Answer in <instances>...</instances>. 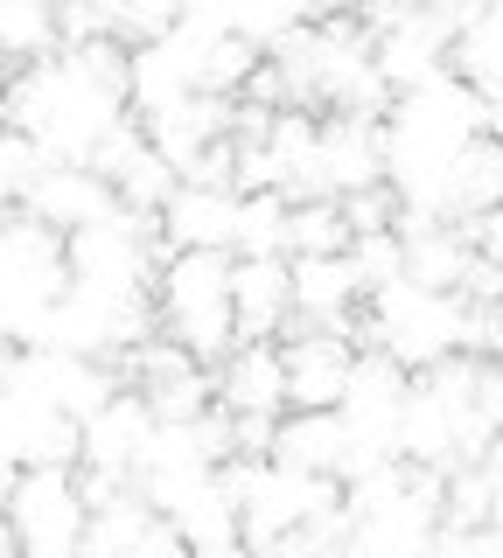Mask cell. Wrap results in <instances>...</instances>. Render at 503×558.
<instances>
[{
  "mask_svg": "<svg viewBox=\"0 0 503 558\" xmlns=\"http://www.w3.org/2000/svg\"><path fill=\"white\" fill-rule=\"evenodd\" d=\"M357 342L343 328H301L280 342V371H287V405H336L343 384H350Z\"/></svg>",
  "mask_w": 503,
  "mask_h": 558,
  "instance_id": "obj_11",
  "label": "cell"
},
{
  "mask_svg": "<svg viewBox=\"0 0 503 558\" xmlns=\"http://www.w3.org/2000/svg\"><path fill=\"white\" fill-rule=\"evenodd\" d=\"M14 475H22V461H14V453L0 447V502H8V488H14Z\"/></svg>",
  "mask_w": 503,
  "mask_h": 558,
  "instance_id": "obj_30",
  "label": "cell"
},
{
  "mask_svg": "<svg viewBox=\"0 0 503 558\" xmlns=\"http://www.w3.org/2000/svg\"><path fill=\"white\" fill-rule=\"evenodd\" d=\"M447 70H455V77H468L482 98L496 92V84H503V8H490V0H482V8L455 28V57H447Z\"/></svg>",
  "mask_w": 503,
  "mask_h": 558,
  "instance_id": "obj_19",
  "label": "cell"
},
{
  "mask_svg": "<svg viewBox=\"0 0 503 558\" xmlns=\"http://www.w3.org/2000/svg\"><path fill=\"white\" fill-rule=\"evenodd\" d=\"M0 92H8V84H0ZM0 126H8V112H0Z\"/></svg>",
  "mask_w": 503,
  "mask_h": 558,
  "instance_id": "obj_36",
  "label": "cell"
},
{
  "mask_svg": "<svg viewBox=\"0 0 503 558\" xmlns=\"http://www.w3.org/2000/svg\"><path fill=\"white\" fill-rule=\"evenodd\" d=\"M147 433H154L147 398L133 391V384H119L106 405H98V412L77 426V461H84V468H112V475H133V468H141Z\"/></svg>",
  "mask_w": 503,
  "mask_h": 558,
  "instance_id": "obj_14",
  "label": "cell"
},
{
  "mask_svg": "<svg viewBox=\"0 0 503 558\" xmlns=\"http://www.w3.org/2000/svg\"><path fill=\"white\" fill-rule=\"evenodd\" d=\"M141 398H147L154 418H196V412H211V405H217L211 363H189V371L161 377V384H141Z\"/></svg>",
  "mask_w": 503,
  "mask_h": 558,
  "instance_id": "obj_26",
  "label": "cell"
},
{
  "mask_svg": "<svg viewBox=\"0 0 503 558\" xmlns=\"http://www.w3.org/2000/svg\"><path fill=\"white\" fill-rule=\"evenodd\" d=\"M468 238H476V252L503 258V196H496L490 209H476V217H468Z\"/></svg>",
  "mask_w": 503,
  "mask_h": 558,
  "instance_id": "obj_29",
  "label": "cell"
},
{
  "mask_svg": "<svg viewBox=\"0 0 503 558\" xmlns=\"http://www.w3.org/2000/svg\"><path fill=\"white\" fill-rule=\"evenodd\" d=\"M343 258H350V272H357L363 293L406 279V238H398V223H385V231H357L350 244H343Z\"/></svg>",
  "mask_w": 503,
  "mask_h": 558,
  "instance_id": "obj_25",
  "label": "cell"
},
{
  "mask_svg": "<svg viewBox=\"0 0 503 558\" xmlns=\"http://www.w3.org/2000/svg\"><path fill=\"white\" fill-rule=\"evenodd\" d=\"M8 349H14V342H8V328H0V356H8Z\"/></svg>",
  "mask_w": 503,
  "mask_h": 558,
  "instance_id": "obj_35",
  "label": "cell"
},
{
  "mask_svg": "<svg viewBox=\"0 0 503 558\" xmlns=\"http://www.w3.org/2000/svg\"><path fill=\"white\" fill-rule=\"evenodd\" d=\"M154 314L196 363H217L238 342L231 322V252H168L154 266Z\"/></svg>",
  "mask_w": 503,
  "mask_h": 558,
  "instance_id": "obj_4",
  "label": "cell"
},
{
  "mask_svg": "<svg viewBox=\"0 0 503 558\" xmlns=\"http://www.w3.org/2000/svg\"><path fill=\"white\" fill-rule=\"evenodd\" d=\"M176 182H182V174L168 168L161 154L147 147V140H141V147H133V154H127V161H119V168H112L119 209H141V217H161V203L176 196Z\"/></svg>",
  "mask_w": 503,
  "mask_h": 558,
  "instance_id": "obj_22",
  "label": "cell"
},
{
  "mask_svg": "<svg viewBox=\"0 0 503 558\" xmlns=\"http://www.w3.org/2000/svg\"><path fill=\"white\" fill-rule=\"evenodd\" d=\"M231 252H287V196L280 189H238Z\"/></svg>",
  "mask_w": 503,
  "mask_h": 558,
  "instance_id": "obj_24",
  "label": "cell"
},
{
  "mask_svg": "<svg viewBox=\"0 0 503 558\" xmlns=\"http://www.w3.org/2000/svg\"><path fill=\"white\" fill-rule=\"evenodd\" d=\"M308 8H315V14H328V8H350V0H308Z\"/></svg>",
  "mask_w": 503,
  "mask_h": 558,
  "instance_id": "obj_32",
  "label": "cell"
},
{
  "mask_svg": "<svg viewBox=\"0 0 503 558\" xmlns=\"http://www.w3.org/2000/svg\"><path fill=\"white\" fill-rule=\"evenodd\" d=\"M357 349H385L406 371H427V363L455 356L462 349V293L455 287H420V279H392V287L363 293Z\"/></svg>",
  "mask_w": 503,
  "mask_h": 558,
  "instance_id": "obj_3",
  "label": "cell"
},
{
  "mask_svg": "<svg viewBox=\"0 0 503 558\" xmlns=\"http://www.w3.org/2000/svg\"><path fill=\"white\" fill-rule=\"evenodd\" d=\"M350 244V217L336 196H294L287 203V258H315Z\"/></svg>",
  "mask_w": 503,
  "mask_h": 558,
  "instance_id": "obj_21",
  "label": "cell"
},
{
  "mask_svg": "<svg viewBox=\"0 0 503 558\" xmlns=\"http://www.w3.org/2000/svg\"><path fill=\"white\" fill-rule=\"evenodd\" d=\"M343 447H350V433H343L336 405H287L273 418V461H287V468L343 482Z\"/></svg>",
  "mask_w": 503,
  "mask_h": 558,
  "instance_id": "obj_16",
  "label": "cell"
},
{
  "mask_svg": "<svg viewBox=\"0 0 503 558\" xmlns=\"http://www.w3.org/2000/svg\"><path fill=\"white\" fill-rule=\"evenodd\" d=\"M496 196H503V161H496V140L482 133V140H468L455 161H447L441 189H433V217H455V223H468L476 209H490Z\"/></svg>",
  "mask_w": 503,
  "mask_h": 558,
  "instance_id": "obj_18",
  "label": "cell"
},
{
  "mask_svg": "<svg viewBox=\"0 0 503 558\" xmlns=\"http://www.w3.org/2000/svg\"><path fill=\"white\" fill-rule=\"evenodd\" d=\"M490 133V98L468 77L441 70V77L412 84L385 105L378 119V140H385V182L398 189V209L412 217H433V189H441L447 161L468 147V140Z\"/></svg>",
  "mask_w": 503,
  "mask_h": 558,
  "instance_id": "obj_2",
  "label": "cell"
},
{
  "mask_svg": "<svg viewBox=\"0 0 503 558\" xmlns=\"http://www.w3.org/2000/svg\"><path fill=\"white\" fill-rule=\"evenodd\" d=\"M231 322L238 342H280L294 328L287 252H231Z\"/></svg>",
  "mask_w": 503,
  "mask_h": 558,
  "instance_id": "obj_10",
  "label": "cell"
},
{
  "mask_svg": "<svg viewBox=\"0 0 503 558\" xmlns=\"http://www.w3.org/2000/svg\"><path fill=\"white\" fill-rule=\"evenodd\" d=\"M398 238H406V279H420V287H462L468 258H476V238L455 217H412V209H398Z\"/></svg>",
  "mask_w": 503,
  "mask_h": 558,
  "instance_id": "obj_17",
  "label": "cell"
},
{
  "mask_svg": "<svg viewBox=\"0 0 503 558\" xmlns=\"http://www.w3.org/2000/svg\"><path fill=\"white\" fill-rule=\"evenodd\" d=\"M22 545H14V523H8V510H0V558H14Z\"/></svg>",
  "mask_w": 503,
  "mask_h": 558,
  "instance_id": "obj_31",
  "label": "cell"
},
{
  "mask_svg": "<svg viewBox=\"0 0 503 558\" xmlns=\"http://www.w3.org/2000/svg\"><path fill=\"white\" fill-rule=\"evenodd\" d=\"M8 523H14V545L28 558H71L84 545V488H77V461H36L22 468L8 488Z\"/></svg>",
  "mask_w": 503,
  "mask_h": 558,
  "instance_id": "obj_6",
  "label": "cell"
},
{
  "mask_svg": "<svg viewBox=\"0 0 503 558\" xmlns=\"http://www.w3.org/2000/svg\"><path fill=\"white\" fill-rule=\"evenodd\" d=\"M57 8H71V0H57ZM84 8H119V0H84Z\"/></svg>",
  "mask_w": 503,
  "mask_h": 558,
  "instance_id": "obj_33",
  "label": "cell"
},
{
  "mask_svg": "<svg viewBox=\"0 0 503 558\" xmlns=\"http://www.w3.org/2000/svg\"><path fill=\"white\" fill-rule=\"evenodd\" d=\"M343 217H350V238L357 231H385V223H398V189L392 182H371V189H350V196H336Z\"/></svg>",
  "mask_w": 503,
  "mask_h": 558,
  "instance_id": "obj_28",
  "label": "cell"
},
{
  "mask_svg": "<svg viewBox=\"0 0 503 558\" xmlns=\"http://www.w3.org/2000/svg\"><path fill=\"white\" fill-rule=\"evenodd\" d=\"M127 63L133 43L119 35H92V43H71L57 57H36L8 77L0 92V112H8L14 133H28L49 161H84V154L106 140L127 105Z\"/></svg>",
  "mask_w": 503,
  "mask_h": 558,
  "instance_id": "obj_1",
  "label": "cell"
},
{
  "mask_svg": "<svg viewBox=\"0 0 503 558\" xmlns=\"http://www.w3.org/2000/svg\"><path fill=\"white\" fill-rule=\"evenodd\" d=\"M238 238V189L217 182H176L161 203V244L168 252H231Z\"/></svg>",
  "mask_w": 503,
  "mask_h": 558,
  "instance_id": "obj_13",
  "label": "cell"
},
{
  "mask_svg": "<svg viewBox=\"0 0 503 558\" xmlns=\"http://www.w3.org/2000/svg\"><path fill=\"white\" fill-rule=\"evenodd\" d=\"M259 57H266V49H259L252 35H238V28L211 35V43H203V63H196V92L238 98V92H245V77L259 70Z\"/></svg>",
  "mask_w": 503,
  "mask_h": 558,
  "instance_id": "obj_23",
  "label": "cell"
},
{
  "mask_svg": "<svg viewBox=\"0 0 503 558\" xmlns=\"http://www.w3.org/2000/svg\"><path fill=\"white\" fill-rule=\"evenodd\" d=\"M385 182V140L378 119L363 112H315V189L322 196H350V189Z\"/></svg>",
  "mask_w": 503,
  "mask_h": 558,
  "instance_id": "obj_8",
  "label": "cell"
},
{
  "mask_svg": "<svg viewBox=\"0 0 503 558\" xmlns=\"http://www.w3.org/2000/svg\"><path fill=\"white\" fill-rule=\"evenodd\" d=\"M57 0H0V63L22 70L36 57H57Z\"/></svg>",
  "mask_w": 503,
  "mask_h": 558,
  "instance_id": "obj_20",
  "label": "cell"
},
{
  "mask_svg": "<svg viewBox=\"0 0 503 558\" xmlns=\"http://www.w3.org/2000/svg\"><path fill=\"white\" fill-rule=\"evenodd\" d=\"M287 287H294V322L301 328H343L357 342V307L363 287L343 252H315V258H287Z\"/></svg>",
  "mask_w": 503,
  "mask_h": 558,
  "instance_id": "obj_12",
  "label": "cell"
},
{
  "mask_svg": "<svg viewBox=\"0 0 503 558\" xmlns=\"http://www.w3.org/2000/svg\"><path fill=\"white\" fill-rule=\"evenodd\" d=\"M217 405L224 412H287V371H280V342H231L211 363Z\"/></svg>",
  "mask_w": 503,
  "mask_h": 558,
  "instance_id": "obj_15",
  "label": "cell"
},
{
  "mask_svg": "<svg viewBox=\"0 0 503 558\" xmlns=\"http://www.w3.org/2000/svg\"><path fill=\"white\" fill-rule=\"evenodd\" d=\"M43 161H49V154H43L28 133L0 126V209H8V203H22V189L36 182V168H43Z\"/></svg>",
  "mask_w": 503,
  "mask_h": 558,
  "instance_id": "obj_27",
  "label": "cell"
},
{
  "mask_svg": "<svg viewBox=\"0 0 503 558\" xmlns=\"http://www.w3.org/2000/svg\"><path fill=\"white\" fill-rule=\"evenodd\" d=\"M447 57H455V14H433V8H398L392 22L371 28V63L385 77V92H412V84L441 77Z\"/></svg>",
  "mask_w": 503,
  "mask_h": 558,
  "instance_id": "obj_7",
  "label": "cell"
},
{
  "mask_svg": "<svg viewBox=\"0 0 503 558\" xmlns=\"http://www.w3.org/2000/svg\"><path fill=\"white\" fill-rule=\"evenodd\" d=\"M22 209L43 217L49 231H84V223H106L119 209V189L92 161H43L36 182L22 189Z\"/></svg>",
  "mask_w": 503,
  "mask_h": 558,
  "instance_id": "obj_9",
  "label": "cell"
},
{
  "mask_svg": "<svg viewBox=\"0 0 503 558\" xmlns=\"http://www.w3.org/2000/svg\"><path fill=\"white\" fill-rule=\"evenodd\" d=\"M63 231H49L43 217H28L22 203L0 209V328L14 349H36L43 322L63 293Z\"/></svg>",
  "mask_w": 503,
  "mask_h": 558,
  "instance_id": "obj_5",
  "label": "cell"
},
{
  "mask_svg": "<svg viewBox=\"0 0 503 558\" xmlns=\"http://www.w3.org/2000/svg\"><path fill=\"white\" fill-rule=\"evenodd\" d=\"M490 140H496V161H503V126H496V133H490Z\"/></svg>",
  "mask_w": 503,
  "mask_h": 558,
  "instance_id": "obj_34",
  "label": "cell"
}]
</instances>
